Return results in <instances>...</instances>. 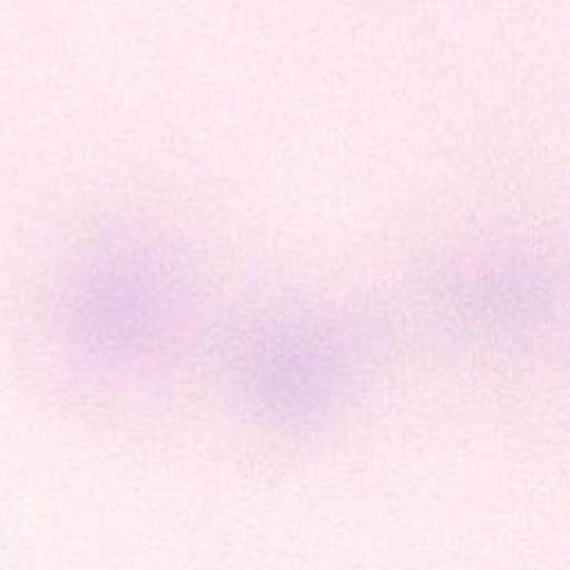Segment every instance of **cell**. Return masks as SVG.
Masks as SVG:
<instances>
[{"instance_id": "cell-1", "label": "cell", "mask_w": 570, "mask_h": 570, "mask_svg": "<svg viewBox=\"0 0 570 570\" xmlns=\"http://www.w3.org/2000/svg\"><path fill=\"white\" fill-rule=\"evenodd\" d=\"M265 370L272 383L287 392H312L323 383L327 363L307 338L301 341L294 334L276 343V347L267 354Z\"/></svg>"}]
</instances>
